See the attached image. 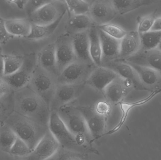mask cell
Listing matches in <instances>:
<instances>
[{
    "label": "cell",
    "instance_id": "obj_1",
    "mask_svg": "<svg viewBox=\"0 0 161 160\" xmlns=\"http://www.w3.org/2000/svg\"><path fill=\"white\" fill-rule=\"evenodd\" d=\"M13 100L14 112L48 127L50 107L29 86L16 91Z\"/></svg>",
    "mask_w": 161,
    "mask_h": 160
},
{
    "label": "cell",
    "instance_id": "obj_2",
    "mask_svg": "<svg viewBox=\"0 0 161 160\" xmlns=\"http://www.w3.org/2000/svg\"><path fill=\"white\" fill-rule=\"evenodd\" d=\"M57 112L80 146L89 149L92 154L99 155L98 150L92 145L93 142L92 139L78 107L68 104L61 107Z\"/></svg>",
    "mask_w": 161,
    "mask_h": 160
},
{
    "label": "cell",
    "instance_id": "obj_3",
    "mask_svg": "<svg viewBox=\"0 0 161 160\" xmlns=\"http://www.w3.org/2000/svg\"><path fill=\"white\" fill-rule=\"evenodd\" d=\"M3 123L12 129L17 137L23 141L31 151L49 129L47 127L14 111Z\"/></svg>",
    "mask_w": 161,
    "mask_h": 160
},
{
    "label": "cell",
    "instance_id": "obj_4",
    "mask_svg": "<svg viewBox=\"0 0 161 160\" xmlns=\"http://www.w3.org/2000/svg\"><path fill=\"white\" fill-rule=\"evenodd\" d=\"M48 128L55 137L60 147L76 153L92 154V151L80 146L75 136L67 129L57 112H51Z\"/></svg>",
    "mask_w": 161,
    "mask_h": 160
},
{
    "label": "cell",
    "instance_id": "obj_5",
    "mask_svg": "<svg viewBox=\"0 0 161 160\" xmlns=\"http://www.w3.org/2000/svg\"><path fill=\"white\" fill-rule=\"evenodd\" d=\"M28 85L49 106L58 85L57 77L37 64Z\"/></svg>",
    "mask_w": 161,
    "mask_h": 160
},
{
    "label": "cell",
    "instance_id": "obj_6",
    "mask_svg": "<svg viewBox=\"0 0 161 160\" xmlns=\"http://www.w3.org/2000/svg\"><path fill=\"white\" fill-rule=\"evenodd\" d=\"M68 10L65 1L50 0L29 17L31 23L38 25L52 24Z\"/></svg>",
    "mask_w": 161,
    "mask_h": 160
},
{
    "label": "cell",
    "instance_id": "obj_7",
    "mask_svg": "<svg viewBox=\"0 0 161 160\" xmlns=\"http://www.w3.org/2000/svg\"><path fill=\"white\" fill-rule=\"evenodd\" d=\"M96 67L94 64L76 60L64 69L58 76V84L85 83Z\"/></svg>",
    "mask_w": 161,
    "mask_h": 160
},
{
    "label": "cell",
    "instance_id": "obj_8",
    "mask_svg": "<svg viewBox=\"0 0 161 160\" xmlns=\"http://www.w3.org/2000/svg\"><path fill=\"white\" fill-rule=\"evenodd\" d=\"M85 83L58 84L49 107L51 112H57L61 107L76 99L83 92Z\"/></svg>",
    "mask_w": 161,
    "mask_h": 160
},
{
    "label": "cell",
    "instance_id": "obj_9",
    "mask_svg": "<svg viewBox=\"0 0 161 160\" xmlns=\"http://www.w3.org/2000/svg\"><path fill=\"white\" fill-rule=\"evenodd\" d=\"M54 43L57 67L59 75L64 69L77 59L74 49L72 35L66 33L58 37Z\"/></svg>",
    "mask_w": 161,
    "mask_h": 160
},
{
    "label": "cell",
    "instance_id": "obj_10",
    "mask_svg": "<svg viewBox=\"0 0 161 160\" xmlns=\"http://www.w3.org/2000/svg\"><path fill=\"white\" fill-rule=\"evenodd\" d=\"M36 65V56L31 55L25 59L22 66L18 71L12 75L3 77L11 89L18 91L29 84Z\"/></svg>",
    "mask_w": 161,
    "mask_h": 160
},
{
    "label": "cell",
    "instance_id": "obj_11",
    "mask_svg": "<svg viewBox=\"0 0 161 160\" xmlns=\"http://www.w3.org/2000/svg\"><path fill=\"white\" fill-rule=\"evenodd\" d=\"M133 88L135 87L132 81L119 76L106 87L103 94L105 100L114 106L123 101Z\"/></svg>",
    "mask_w": 161,
    "mask_h": 160
},
{
    "label": "cell",
    "instance_id": "obj_12",
    "mask_svg": "<svg viewBox=\"0 0 161 160\" xmlns=\"http://www.w3.org/2000/svg\"><path fill=\"white\" fill-rule=\"evenodd\" d=\"M88 15L96 26L110 23L118 14L110 0L92 1Z\"/></svg>",
    "mask_w": 161,
    "mask_h": 160
},
{
    "label": "cell",
    "instance_id": "obj_13",
    "mask_svg": "<svg viewBox=\"0 0 161 160\" xmlns=\"http://www.w3.org/2000/svg\"><path fill=\"white\" fill-rule=\"evenodd\" d=\"M86 122L93 142L104 136L107 117L97 113L92 106H78Z\"/></svg>",
    "mask_w": 161,
    "mask_h": 160
},
{
    "label": "cell",
    "instance_id": "obj_14",
    "mask_svg": "<svg viewBox=\"0 0 161 160\" xmlns=\"http://www.w3.org/2000/svg\"><path fill=\"white\" fill-rule=\"evenodd\" d=\"M60 147L49 129L39 141L25 160H46L52 157Z\"/></svg>",
    "mask_w": 161,
    "mask_h": 160
},
{
    "label": "cell",
    "instance_id": "obj_15",
    "mask_svg": "<svg viewBox=\"0 0 161 160\" xmlns=\"http://www.w3.org/2000/svg\"><path fill=\"white\" fill-rule=\"evenodd\" d=\"M118 77L117 73L108 68L96 66L87 78L85 85L103 93L106 87Z\"/></svg>",
    "mask_w": 161,
    "mask_h": 160
},
{
    "label": "cell",
    "instance_id": "obj_16",
    "mask_svg": "<svg viewBox=\"0 0 161 160\" xmlns=\"http://www.w3.org/2000/svg\"><path fill=\"white\" fill-rule=\"evenodd\" d=\"M121 61L153 69L161 74V51L158 48L148 50L140 49L132 56Z\"/></svg>",
    "mask_w": 161,
    "mask_h": 160
},
{
    "label": "cell",
    "instance_id": "obj_17",
    "mask_svg": "<svg viewBox=\"0 0 161 160\" xmlns=\"http://www.w3.org/2000/svg\"><path fill=\"white\" fill-rule=\"evenodd\" d=\"M102 66L110 69L121 78L132 81L136 89L147 90L142 84L135 70L130 64L121 60H116L104 63Z\"/></svg>",
    "mask_w": 161,
    "mask_h": 160
},
{
    "label": "cell",
    "instance_id": "obj_18",
    "mask_svg": "<svg viewBox=\"0 0 161 160\" xmlns=\"http://www.w3.org/2000/svg\"><path fill=\"white\" fill-rule=\"evenodd\" d=\"M38 65L54 76H58L57 67L55 43H50L43 47L36 56Z\"/></svg>",
    "mask_w": 161,
    "mask_h": 160
},
{
    "label": "cell",
    "instance_id": "obj_19",
    "mask_svg": "<svg viewBox=\"0 0 161 160\" xmlns=\"http://www.w3.org/2000/svg\"><path fill=\"white\" fill-rule=\"evenodd\" d=\"M97 29L102 48V64L118 60L120 54V40L113 38Z\"/></svg>",
    "mask_w": 161,
    "mask_h": 160
},
{
    "label": "cell",
    "instance_id": "obj_20",
    "mask_svg": "<svg viewBox=\"0 0 161 160\" xmlns=\"http://www.w3.org/2000/svg\"><path fill=\"white\" fill-rule=\"evenodd\" d=\"M141 49L140 36L137 31L127 32L120 40V54L118 60H124L132 56Z\"/></svg>",
    "mask_w": 161,
    "mask_h": 160
},
{
    "label": "cell",
    "instance_id": "obj_21",
    "mask_svg": "<svg viewBox=\"0 0 161 160\" xmlns=\"http://www.w3.org/2000/svg\"><path fill=\"white\" fill-rule=\"evenodd\" d=\"M73 45L76 55L79 61L93 64L89 52V39L88 31H83L72 35Z\"/></svg>",
    "mask_w": 161,
    "mask_h": 160
},
{
    "label": "cell",
    "instance_id": "obj_22",
    "mask_svg": "<svg viewBox=\"0 0 161 160\" xmlns=\"http://www.w3.org/2000/svg\"><path fill=\"white\" fill-rule=\"evenodd\" d=\"M129 64L134 69L140 82L145 87H154L161 83V74L158 71L147 67Z\"/></svg>",
    "mask_w": 161,
    "mask_h": 160
},
{
    "label": "cell",
    "instance_id": "obj_23",
    "mask_svg": "<svg viewBox=\"0 0 161 160\" xmlns=\"http://www.w3.org/2000/svg\"><path fill=\"white\" fill-rule=\"evenodd\" d=\"M161 88L155 90V91H152L151 95H149L147 97L139 101H135V102H126L122 101L121 103H119L118 105L120 106V109H121L122 112V116H121L119 123L116 125L115 127L114 128L111 130L109 131L108 132L106 133L105 135L113 134V133L118 131L121 128V127L123 126L124 124H125L130 111L133 108H134V107H137V106H140V105H143V104H145L147 102H148L149 101L152 99L155 96L157 95L158 94L161 93Z\"/></svg>",
    "mask_w": 161,
    "mask_h": 160
},
{
    "label": "cell",
    "instance_id": "obj_24",
    "mask_svg": "<svg viewBox=\"0 0 161 160\" xmlns=\"http://www.w3.org/2000/svg\"><path fill=\"white\" fill-rule=\"evenodd\" d=\"M96 26L93 22L88 14L72 15L67 22V33L71 35L88 31L92 27Z\"/></svg>",
    "mask_w": 161,
    "mask_h": 160
},
{
    "label": "cell",
    "instance_id": "obj_25",
    "mask_svg": "<svg viewBox=\"0 0 161 160\" xmlns=\"http://www.w3.org/2000/svg\"><path fill=\"white\" fill-rule=\"evenodd\" d=\"M5 25L11 36L27 38L31 32L32 23L29 19L13 18L4 20Z\"/></svg>",
    "mask_w": 161,
    "mask_h": 160
},
{
    "label": "cell",
    "instance_id": "obj_26",
    "mask_svg": "<svg viewBox=\"0 0 161 160\" xmlns=\"http://www.w3.org/2000/svg\"><path fill=\"white\" fill-rule=\"evenodd\" d=\"M89 52L90 57L96 66H101L102 64V51L98 31L96 26L88 30Z\"/></svg>",
    "mask_w": 161,
    "mask_h": 160
},
{
    "label": "cell",
    "instance_id": "obj_27",
    "mask_svg": "<svg viewBox=\"0 0 161 160\" xmlns=\"http://www.w3.org/2000/svg\"><path fill=\"white\" fill-rule=\"evenodd\" d=\"M63 17L64 16H62L53 23L48 25H38L32 23L31 32L26 39L29 40H39L49 37L53 34L59 25Z\"/></svg>",
    "mask_w": 161,
    "mask_h": 160
},
{
    "label": "cell",
    "instance_id": "obj_28",
    "mask_svg": "<svg viewBox=\"0 0 161 160\" xmlns=\"http://www.w3.org/2000/svg\"><path fill=\"white\" fill-rule=\"evenodd\" d=\"M114 6L118 15H124L144 6L149 5L158 1L152 0H113Z\"/></svg>",
    "mask_w": 161,
    "mask_h": 160
},
{
    "label": "cell",
    "instance_id": "obj_29",
    "mask_svg": "<svg viewBox=\"0 0 161 160\" xmlns=\"http://www.w3.org/2000/svg\"><path fill=\"white\" fill-rule=\"evenodd\" d=\"M16 133L8 125L3 123L0 126V150L9 154L10 149L17 140Z\"/></svg>",
    "mask_w": 161,
    "mask_h": 160
},
{
    "label": "cell",
    "instance_id": "obj_30",
    "mask_svg": "<svg viewBox=\"0 0 161 160\" xmlns=\"http://www.w3.org/2000/svg\"><path fill=\"white\" fill-rule=\"evenodd\" d=\"M141 49L148 50L157 49L161 40V31H150L140 34Z\"/></svg>",
    "mask_w": 161,
    "mask_h": 160
},
{
    "label": "cell",
    "instance_id": "obj_31",
    "mask_svg": "<svg viewBox=\"0 0 161 160\" xmlns=\"http://www.w3.org/2000/svg\"><path fill=\"white\" fill-rule=\"evenodd\" d=\"M25 59L21 56L15 55L4 56L3 77L9 76L18 71L22 66Z\"/></svg>",
    "mask_w": 161,
    "mask_h": 160
},
{
    "label": "cell",
    "instance_id": "obj_32",
    "mask_svg": "<svg viewBox=\"0 0 161 160\" xmlns=\"http://www.w3.org/2000/svg\"><path fill=\"white\" fill-rule=\"evenodd\" d=\"M68 10L72 15L88 14L92 1L82 0L65 1Z\"/></svg>",
    "mask_w": 161,
    "mask_h": 160
},
{
    "label": "cell",
    "instance_id": "obj_33",
    "mask_svg": "<svg viewBox=\"0 0 161 160\" xmlns=\"http://www.w3.org/2000/svg\"><path fill=\"white\" fill-rule=\"evenodd\" d=\"M96 27L98 30L117 40H121L127 33V32L122 27L110 23L97 25Z\"/></svg>",
    "mask_w": 161,
    "mask_h": 160
},
{
    "label": "cell",
    "instance_id": "obj_34",
    "mask_svg": "<svg viewBox=\"0 0 161 160\" xmlns=\"http://www.w3.org/2000/svg\"><path fill=\"white\" fill-rule=\"evenodd\" d=\"M88 154L76 153L62 147H59L52 157L46 160H82Z\"/></svg>",
    "mask_w": 161,
    "mask_h": 160
},
{
    "label": "cell",
    "instance_id": "obj_35",
    "mask_svg": "<svg viewBox=\"0 0 161 160\" xmlns=\"http://www.w3.org/2000/svg\"><path fill=\"white\" fill-rule=\"evenodd\" d=\"M14 111L13 96L0 98V122H4Z\"/></svg>",
    "mask_w": 161,
    "mask_h": 160
},
{
    "label": "cell",
    "instance_id": "obj_36",
    "mask_svg": "<svg viewBox=\"0 0 161 160\" xmlns=\"http://www.w3.org/2000/svg\"><path fill=\"white\" fill-rule=\"evenodd\" d=\"M31 152L27 145L18 137L10 149L9 154L15 157L25 158Z\"/></svg>",
    "mask_w": 161,
    "mask_h": 160
},
{
    "label": "cell",
    "instance_id": "obj_37",
    "mask_svg": "<svg viewBox=\"0 0 161 160\" xmlns=\"http://www.w3.org/2000/svg\"><path fill=\"white\" fill-rule=\"evenodd\" d=\"M156 19L155 12L140 18L138 21L137 31L139 34H142L151 31Z\"/></svg>",
    "mask_w": 161,
    "mask_h": 160
},
{
    "label": "cell",
    "instance_id": "obj_38",
    "mask_svg": "<svg viewBox=\"0 0 161 160\" xmlns=\"http://www.w3.org/2000/svg\"><path fill=\"white\" fill-rule=\"evenodd\" d=\"M93 108L97 113L107 118L111 112L112 105L105 100L98 101L94 105Z\"/></svg>",
    "mask_w": 161,
    "mask_h": 160
},
{
    "label": "cell",
    "instance_id": "obj_39",
    "mask_svg": "<svg viewBox=\"0 0 161 160\" xmlns=\"http://www.w3.org/2000/svg\"><path fill=\"white\" fill-rule=\"evenodd\" d=\"M50 0H31L27 1L25 6V11L28 17L35 13L37 10L45 4L48 3Z\"/></svg>",
    "mask_w": 161,
    "mask_h": 160
},
{
    "label": "cell",
    "instance_id": "obj_40",
    "mask_svg": "<svg viewBox=\"0 0 161 160\" xmlns=\"http://www.w3.org/2000/svg\"><path fill=\"white\" fill-rule=\"evenodd\" d=\"M10 36L5 25L4 20L0 18V44L6 42Z\"/></svg>",
    "mask_w": 161,
    "mask_h": 160
},
{
    "label": "cell",
    "instance_id": "obj_41",
    "mask_svg": "<svg viewBox=\"0 0 161 160\" xmlns=\"http://www.w3.org/2000/svg\"><path fill=\"white\" fill-rule=\"evenodd\" d=\"M11 89L3 77H0V98L10 95Z\"/></svg>",
    "mask_w": 161,
    "mask_h": 160
},
{
    "label": "cell",
    "instance_id": "obj_42",
    "mask_svg": "<svg viewBox=\"0 0 161 160\" xmlns=\"http://www.w3.org/2000/svg\"><path fill=\"white\" fill-rule=\"evenodd\" d=\"M27 1H7V3H9L12 5L17 6L18 8L20 9H23L25 8V5Z\"/></svg>",
    "mask_w": 161,
    "mask_h": 160
},
{
    "label": "cell",
    "instance_id": "obj_43",
    "mask_svg": "<svg viewBox=\"0 0 161 160\" xmlns=\"http://www.w3.org/2000/svg\"><path fill=\"white\" fill-rule=\"evenodd\" d=\"M151 31H161V16L156 18Z\"/></svg>",
    "mask_w": 161,
    "mask_h": 160
},
{
    "label": "cell",
    "instance_id": "obj_44",
    "mask_svg": "<svg viewBox=\"0 0 161 160\" xmlns=\"http://www.w3.org/2000/svg\"><path fill=\"white\" fill-rule=\"evenodd\" d=\"M4 69V56L0 54V77H3Z\"/></svg>",
    "mask_w": 161,
    "mask_h": 160
},
{
    "label": "cell",
    "instance_id": "obj_45",
    "mask_svg": "<svg viewBox=\"0 0 161 160\" xmlns=\"http://www.w3.org/2000/svg\"><path fill=\"white\" fill-rule=\"evenodd\" d=\"M158 49L160 51H161V40L160 43V44H159L158 46Z\"/></svg>",
    "mask_w": 161,
    "mask_h": 160
},
{
    "label": "cell",
    "instance_id": "obj_46",
    "mask_svg": "<svg viewBox=\"0 0 161 160\" xmlns=\"http://www.w3.org/2000/svg\"><path fill=\"white\" fill-rule=\"evenodd\" d=\"M82 160H89V157H85V158L83 159Z\"/></svg>",
    "mask_w": 161,
    "mask_h": 160
},
{
    "label": "cell",
    "instance_id": "obj_47",
    "mask_svg": "<svg viewBox=\"0 0 161 160\" xmlns=\"http://www.w3.org/2000/svg\"><path fill=\"white\" fill-rule=\"evenodd\" d=\"M3 123H1V122H0V126H1V124H2Z\"/></svg>",
    "mask_w": 161,
    "mask_h": 160
},
{
    "label": "cell",
    "instance_id": "obj_48",
    "mask_svg": "<svg viewBox=\"0 0 161 160\" xmlns=\"http://www.w3.org/2000/svg\"></svg>",
    "mask_w": 161,
    "mask_h": 160
}]
</instances>
